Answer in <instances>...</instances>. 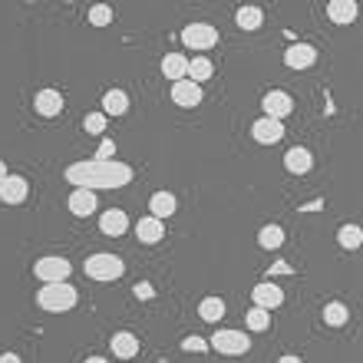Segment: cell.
<instances>
[{"label": "cell", "instance_id": "6da1fadb", "mask_svg": "<svg viewBox=\"0 0 363 363\" xmlns=\"http://www.w3.org/2000/svg\"><path fill=\"white\" fill-rule=\"evenodd\" d=\"M66 179L73 182L76 188H119L133 179V168L129 166H116V162H83L73 166L66 172Z\"/></svg>", "mask_w": 363, "mask_h": 363}, {"label": "cell", "instance_id": "7a4b0ae2", "mask_svg": "<svg viewBox=\"0 0 363 363\" xmlns=\"http://www.w3.org/2000/svg\"><path fill=\"white\" fill-rule=\"evenodd\" d=\"M37 304H40L43 311H50V314H63V311H73L76 307V291L70 288L66 281H60V284H43L40 294H37Z\"/></svg>", "mask_w": 363, "mask_h": 363}, {"label": "cell", "instance_id": "3957f363", "mask_svg": "<svg viewBox=\"0 0 363 363\" xmlns=\"http://www.w3.org/2000/svg\"><path fill=\"white\" fill-rule=\"evenodd\" d=\"M83 271H86V277H92V281H116V277L126 271V264H122L116 255H92V257H86Z\"/></svg>", "mask_w": 363, "mask_h": 363}, {"label": "cell", "instance_id": "277c9868", "mask_svg": "<svg viewBox=\"0 0 363 363\" xmlns=\"http://www.w3.org/2000/svg\"><path fill=\"white\" fill-rule=\"evenodd\" d=\"M33 274L43 281V284H60L70 277V261L66 257H40L33 264Z\"/></svg>", "mask_w": 363, "mask_h": 363}, {"label": "cell", "instance_id": "5b68a950", "mask_svg": "<svg viewBox=\"0 0 363 363\" xmlns=\"http://www.w3.org/2000/svg\"><path fill=\"white\" fill-rule=\"evenodd\" d=\"M208 347H215L218 353H228V357H238V353H248L251 337H244L242 331H218Z\"/></svg>", "mask_w": 363, "mask_h": 363}, {"label": "cell", "instance_id": "8992f818", "mask_svg": "<svg viewBox=\"0 0 363 363\" xmlns=\"http://www.w3.org/2000/svg\"><path fill=\"white\" fill-rule=\"evenodd\" d=\"M182 43L185 46H195V50H212L218 43V30L208 27V23H192L182 30Z\"/></svg>", "mask_w": 363, "mask_h": 363}, {"label": "cell", "instance_id": "52a82bcc", "mask_svg": "<svg viewBox=\"0 0 363 363\" xmlns=\"http://www.w3.org/2000/svg\"><path fill=\"white\" fill-rule=\"evenodd\" d=\"M261 106H264V112H268V119H284V116L294 112V99H291L284 90H271L264 99H261Z\"/></svg>", "mask_w": 363, "mask_h": 363}, {"label": "cell", "instance_id": "ba28073f", "mask_svg": "<svg viewBox=\"0 0 363 363\" xmlns=\"http://www.w3.org/2000/svg\"><path fill=\"white\" fill-rule=\"evenodd\" d=\"M27 179H20V175H7V179L0 182V202L3 205H20L23 198H27Z\"/></svg>", "mask_w": 363, "mask_h": 363}, {"label": "cell", "instance_id": "9c48e42d", "mask_svg": "<svg viewBox=\"0 0 363 363\" xmlns=\"http://www.w3.org/2000/svg\"><path fill=\"white\" fill-rule=\"evenodd\" d=\"M281 304H284V291L277 288L274 281L257 284L255 288V307H261V311H274V307H281Z\"/></svg>", "mask_w": 363, "mask_h": 363}, {"label": "cell", "instance_id": "30bf717a", "mask_svg": "<svg viewBox=\"0 0 363 363\" xmlns=\"http://www.w3.org/2000/svg\"><path fill=\"white\" fill-rule=\"evenodd\" d=\"M314 60H317V50L307 43H294L284 53V63H288L291 70H307V66H314Z\"/></svg>", "mask_w": 363, "mask_h": 363}, {"label": "cell", "instance_id": "8fae6325", "mask_svg": "<svg viewBox=\"0 0 363 363\" xmlns=\"http://www.w3.org/2000/svg\"><path fill=\"white\" fill-rule=\"evenodd\" d=\"M172 99H175L179 106L192 109L202 103V90H198V83H192V79H179V83L172 86Z\"/></svg>", "mask_w": 363, "mask_h": 363}, {"label": "cell", "instance_id": "7c38bea8", "mask_svg": "<svg viewBox=\"0 0 363 363\" xmlns=\"http://www.w3.org/2000/svg\"><path fill=\"white\" fill-rule=\"evenodd\" d=\"M33 106H37V112L46 116V119H50V116H60L63 112V96L57 90H40L37 92V99H33Z\"/></svg>", "mask_w": 363, "mask_h": 363}, {"label": "cell", "instance_id": "4fadbf2b", "mask_svg": "<svg viewBox=\"0 0 363 363\" xmlns=\"http://www.w3.org/2000/svg\"><path fill=\"white\" fill-rule=\"evenodd\" d=\"M251 133H255L257 142H264V146H271V142H277V139L284 136V126H281V119H257L255 126H251Z\"/></svg>", "mask_w": 363, "mask_h": 363}, {"label": "cell", "instance_id": "5bb4252c", "mask_svg": "<svg viewBox=\"0 0 363 363\" xmlns=\"http://www.w3.org/2000/svg\"><path fill=\"white\" fill-rule=\"evenodd\" d=\"M96 192H90V188H76L73 195H70V212L79 215V218H86V215L96 212Z\"/></svg>", "mask_w": 363, "mask_h": 363}, {"label": "cell", "instance_id": "9a60e30c", "mask_svg": "<svg viewBox=\"0 0 363 363\" xmlns=\"http://www.w3.org/2000/svg\"><path fill=\"white\" fill-rule=\"evenodd\" d=\"M311 166H314V155H311L307 149H288V152H284V168L294 172V175L311 172Z\"/></svg>", "mask_w": 363, "mask_h": 363}, {"label": "cell", "instance_id": "2e32d148", "mask_svg": "<svg viewBox=\"0 0 363 363\" xmlns=\"http://www.w3.org/2000/svg\"><path fill=\"white\" fill-rule=\"evenodd\" d=\"M126 228H129V218H126V212H103V218H99V231H103V235H109V238H119V235H126Z\"/></svg>", "mask_w": 363, "mask_h": 363}, {"label": "cell", "instance_id": "e0dca14e", "mask_svg": "<svg viewBox=\"0 0 363 363\" xmlns=\"http://www.w3.org/2000/svg\"><path fill=\"white\" fill-rule=\"evenodd\" d=\"M327 17L333 23H353L357 20V3L353 0H331L327 3Z\"/></svg>", "mask_w": 363, "mask_h": 363}, {"label": "cell", "instance_id": "ac0fdd59", "mask_svg": "<svg viewBox=\"0 0 363 363\" xmlns=\"http://www.w3.org/2000/svg\"><path fill=\"white\" fill-rule=\"evenodd\" d=\"M136 235H139V242L155 244V242H162V238H166V225H162L159 218H142L139 228H136Z\"/></svg>", "mask_w": 363, "mask_h": 363}, {"label": "cell", "instance_id": "d6986e66", "mask_svg": "<svg viewBox=\"0 0 363 363\" xmlns=\"http://www.w3.org/2000/svg\"><path fill=\"white\" fill-rule=\"evenodd\" d=\"M112 353H116L119 360H133L139 353V337H133V333H126V331L116 333V337H112Z\"/></svg>", "mask_w": 363, "mask_h": 363}, {"label": "cell", "instance_id": "ffe728a7", "mask_svg": "<svg viewBox=\"0 0 363 363\" xmlns=\"http://www.w3.org/2000/svg\"><path fill=\"white\" fill-rule=\"evenodd\" d=\"M162 73H166V79L179 83V79L188 76V60H185L182 53H168L166 60H162Z\"/></svg>", "mask_w": 363, "mask_h": 363}, {"label": "cell", "instance_id": "44dd1931", "mask_svg": "<svg viewBox=\"0 0 363 363\" xmlns=\"http://www.w3.org/2000/svg\"><path fill=\"white\" fill-rule=\"evenodd\" d=\"M129 109V96L122 90H109L103 96V116H122Z\"/></svg>", "mask_w": 363, "mask_h": 363}, {"label": "cell", "instance_id": "7402d4cb", "mask_svg": "<svg viewBox=\"0 0 363 363\" xmlns=\"http://www.w3.org/2000/svg\"><path fill=\"white\" fill-rule=\"evenodd\" d=\"M149 208H152V218H168V215L175 212V195H168V192H155L149 198Z\"/></svg>", "mask_w": 363, "mask_h": 363}, {"label": "cell", "instance_id": "603a6c76", "mask_svg": "<svg viewBox=\"0 0 363 363\" xmlns=\"http://www.w3.org/2000/svg\"><path fill=\"white\" fill-rule=\"evenodd\" d=\"M198 314H202V320L215 324V320L225 317V301H222V297H205V301H202V307H198Z\"/></svg>", "mask_w": 363, "mask_h": 363}, {"label": "cell", "instance_id": "cb8c5ba5", "mask_svg": "<svg viewBox=\"0 0 363 363\" xmlns=\"http://www.w3.org/2000/svg\"><path fill=\"white\" fill-rule=\"evenodd\" d=\"M324 320H327L331 327H344V324L350 320V311L340 301H331L327 307H324Z\"/></svg>", "mask_w": 363, "mask_h": 363}, {"label": "cell", "instance_id": "d4e9b609", "mask_svg": "<svg viewBox=\"0 0 363 363\" xmlns=\"http://www.w3.org/2000/svg\"><path fill=\"white\" fill-rule=\"evenodd\" d=\"M257 244L268 248V251H271V248H281V244H284V231H281L277 225L261 228V231H257Z\"/></svg>", "mask_w": 363, "mask_h": 363}, {"label": "cell", "instance_id": "484cf974", "mask_svg": "<svg viewBox=\"0 0 363 363\" xmlns=\"http://www.w3.org/2000/svg\"><path fill=\"white\" fill-rule=\"evenodd\" d=\"M235 20H238V27H242V30H257V27H261V20H264V14H261L257 7H242Z\"/></svg>", "mask_w": 363, "mask_h": 363}, {"label": "cell", "instance_id": "4316f807", "mask_svg": "<svg viewBox=\"0 0 363 363\" xmlns=\"http://www.w3.org/2000/svg\"><path fill=\"white\" fill-rule=\"evenodd\" d=\"M212 60H205V57H198V60L188 63V76L185 79H192V83H202V79H208L212 76Z\"/></svg>", "mask_w": 363, "mask_h": 363}, {"label": "cell", "instance_id": "83f0119b", "mask_svg": "<svg viewBox=\"0 0 363 363\" xmlns=\"http://www.w3.org/2000/svg\"><path fill=\"white\" fill-rule=\"evenodd\" d=\"M337 242L344 244V248H350V251H353V248H360V242H363V231H360L357 225H344L340 231H337Z\"/></svg>", "mask_w": 363, "mask_h": 363}, {"label": "cell", "instance_id": "f1b7e54d", "mask_svg": "<svg viewBox=\"0 0 363 363\" xmlns=\"http://www.w3.org/2000/svg\"><path fill=\"white\" fill-rule=\"evenodd\" d=\"M248 331H268L271 327V311H261V307H255V311H248Z\"/></svg>", "mask_w": 363, "mask_h": 363}, {"label": "cell", "instance_id": "f546056e", "mask_svg": "<svg viewBox=\"0 0 363 363\" xmlns=\"http://www.w3.org/2000/svg\"><path fill=\"white\" fill-rule=\"evenodd\" d=\"M109 20H112V10H109L106 3H96V7L90 10V23H92V27H106Z\"/></svg>", "mask_w": 363, "mask_h": 363}, {"label": "cell", "instance_id": "4dcf8cb0", "mask_svg": "<svg viewBox=\"0 0 363 363\" xmlns=\"http://www.w3.org/2000/svg\"><path fill=\"white\" fill-rule=\"evenodd\" d=\"M83 126H86V133L99 136V133L106 129V116H103V112H92V116H86V122H83Z\"/></svg>", "mask_w": 363, "mask_h": 363}, {"label": "cell", "instance_id": "1f68e13d", "mask_svg": "<svg viewBox=\"0 0 363 363\" xmlns=\"http://www.w3.org/2000/svg\"><path fill=\"white\" fill-rule=\"evenodd\" d=\"M182 350H188V353H202V350H208V344H205L202 337H185V340H182Z\"/></svg>", "mask_w": 363, "mask_h": 363}, {"label": "cell", "instance_id": "d6a6232c", "mask_svg": "<svg viewBox=\"0 0 363 363\" xmlns=\"http://www.w3.org/2000/svg\"><path fill=\"white\" fill-rule=\"evenodd\" d=\"M112 152H116V146H112V139H106L96 152V162H112Z\"/></svg>", "mask_w": 363, "mask_h": 363}, {"label": "cell", "instance_id": "836d02e7", "mask_svg": "<svg viewBox=\"0 0 363 363\" xmlns=\"http://www.w3.org/2000/svg\"><path fill=\"white\" fill-rule=\"evenodd\" d=\"M152 294H155V291H152L149 284H136V297H142V301H149Z\"/></svg>", "mask_w": 363, "mask_h": 363}, {"label": "cell", "instance_id": "e575fe53", "mask_svg": "<svg viewBox=\"0 0 363 363\" xmlns=\"http://www.w3.org/2000/svg\"><path fill=\"white\" fill-rule=\"evenodd\" d=\"M0 363H20V357H17V353H3V357H0Z\"/></svg>", "mask_w": 363, "mask_h": 363}, {"label": "cell", "instance_id": "d590c367", "mask_svg": "<svg viewBox=\"0 0 363 363\" xmlns=\"http://www.w3.org/2000/svg\"><path fill=\"white\" fill-rule=\"evenodd\" d=\"M277 363H304V360H301V357H281Z\"/></svg>", "mask_w": 363, "mask_h": 363}, {"label": "cell", "instance_id": "8d00e7d4", "mask_svg": "<svg viewBox=\"0 0 363 363\" xmlns=\"http://www.w3.org/2000/svg\"><path fill=\"white\" fill-rule=\"evenodd\" d=\"M7 179V166H3V162H0V182Z\"/></svg>", "mask_w": 363, "mask_h": 363}, {"label": "cell", "instance_id": "74e56055", "mask_svg": "<svg viewBox=\"0 0 363 363\" xmlns=\"http://www.w3.org/2000/svg\"><path fill=\"white\" fill-rule=\"evenodd\" d=\"M86 363H109V360H103V357H90Z\"/></svg>", "mask_w": 363, "mask_h": 363}]
</instances>
